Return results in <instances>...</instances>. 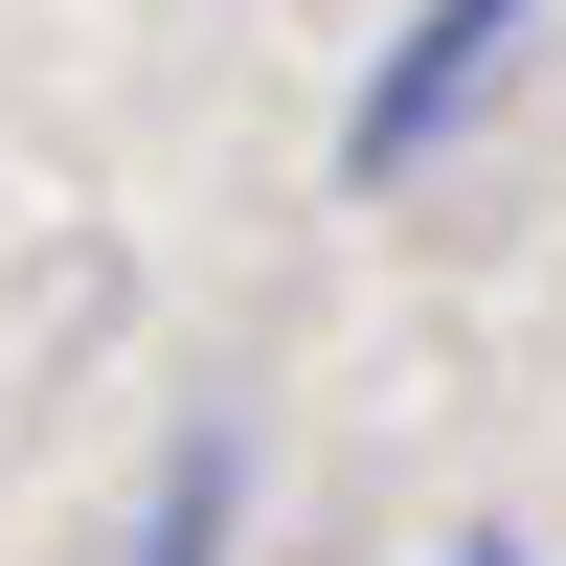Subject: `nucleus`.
<instances>
[{
    "label": "nucleus",
    "instance_id": "nucleus-1",
    "mask_svg": "<svg viewBox=\"0 0 566 566\" xmlns=\"http://www.w3.org/2000/svg\"><path fill=\"white\" fill-rule=\"evenodd\" d=\"M544 45V0H408L386 45H363V91H340V181L386 205V181H431L453 136L499 114V69Z\"/></svg>",
    "mask_w": 566,
    "mask_h": 566
},
{
    "label": "nucleus",
    "instance_id": "nucleus-2",
    "mask_svg": "<svg viewBox=\"0 0 566 566\" xmlns=\"http://www.w3.org/2000/svg\"><path fill=\"white\" fill-rule=\"evenodd\" d=\"M227 522H250V431H159V476H136V522H114V566H227Z\"/></svg>",
    "mask_w": 566,
    "mask_h": 566
},
{
    "label": "nucleus",
    "instance_id": "nucleus-3",
    "mask_svg": "<svg viewBox=\"0 0 566 566\" xmlns=\"http://www.w3.org/2000/svg\"><path fill=\"white\" fill-rule=\"evenodd\" d=\"M431 566H522V544H431Z\"/></svg>",
    "mask_w": 566,
    "mask_h": 566
}]
</instances>
